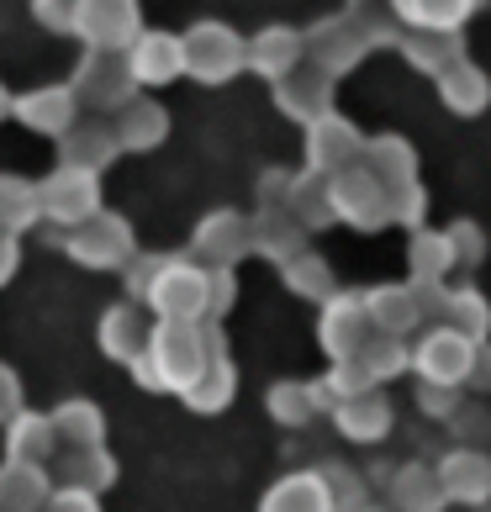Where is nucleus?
<instances>
[{
	"label": "nucleus",
	"instance_id": "obj_1",
	"mask_svg": "<svg viewBox=\"0 0 491 512\" xmlns=\"http://www.w3.org/2000/svg\"><path fill=\"white\" fill-rule=\"evenodd\" d=\"M180 53H185V69H191L196 80H206V85H222L228 74H238L243 64H249V48H243L228 27H217V22H201V27L185 32Z\"/></svg>",
	"mask_w": 491,
	"mask_h": 512
},
{
	"label": "nucleus",
	"instance_id": "obj_2",
	"mask_svg": "<svg viewBox=\"0 0 491 512\" xmlns=\"http://www.w3.org/2000/svg\"><path fill=\"white\" fill-rule=\"evenodd\" d=\"M132 90H138V80H132L122 48H90V59L80 64V74H74V101H90L101 111L127 106Z\"/></svg>",
	"mask_w": 491,
	"mask_h": 512
},
{
	"label": "nucleus",
	"instance_id": "obj_3",
	"mask_svg": "<svg viewBox=\"0 0 491 512\" xmlns=\"http://www.w3.org/2000/svg\"><path fill=\"white\" fill-rule=\"evenodd\" d=\"M90 48H122L138 37V6L132 0H74V22Z\"/></svg>",
	"mask_w": 491,
	"mask_h": 512
},
{
	"label": "nucleus",
	"instance_id": "obj_4",
	"mask_svg": "<svg viewBox=\"0 0 491 512\" xmlns=\"http://www.w3.org/2000/svg\"><path fill=\"white\" fill-rule=\"evenodd\" d=\"M375 27H365V16L360 11H349L344 22H323V27H312L307 32V48H312V59H317V69H349L354 59H360L365 48H375Z\"/></svg>",
	"mask_w": 491,
	"mask_h": 512
},
{
	"label": "nucleus",
	"instance_id": "obj_5",
	"mask_svg": "<svg viewBox=\"0 0 491 512\" xmlns=\"http://www.w3.org/2000/svg\"><path fill=\"white\" fill-rule=\"evenodd\" d=\"M127 69L138 85H164L185 69V53H180V37H164V32H143L132 37V53H127Z\"/></svg>",
	"mask_w": 491,
	"mask_h": 512
},
{
	"label": "nucleus",
	"instance_id": "obj_6",
	"mask_svg": "<svg viewBox=\"0 0 491 512\" xmlns=\"http://www.w3.org/2000/svg\"><path fill=\"white\" fill-rule=\"evenodd\" d=\"M37 201L48 206V217H90V206H96V180H90V169L64 164L59 175L37 191Z\"/></svg>",
	"mask_w": 491,
	"mask_h": 512
},
{
	"label": "nucleus",
	"instance_id": "obj_7",
	"mask_svg": "<svg viewBox=\"0 0 491 512\" xmlns=\"http://www.w3.org/2000/svg\"><path fill=\"white\" fill-rule=\"evenodd\" d=\"M301 53H307V37L291 32V27H270V32H264L259 43L249 48V64H254L259 74H270V80H280V74L296 69Z\"/></svg>",
	"mask_w": 491,
	"mask_h": 512
},
{
	"label": "nucleus",
	"instance_id": "obj_8",
	"mask_svg": "<svg viewBox=\"0 0 491 512\" xmlns=\"http://www.w3.org/2000/svg\"><path fill=\"white\" fill-rule=\"evenodd\" d=\"M22 111V122H32L37 132H64L74 127V90H32V96L16 101Z\"/></svg>",
	"mask_w": 491,
	"mask_h": 512
},
{
	"label": "nucleus",
	"instance_id": "obj_9",
	"mask_svg": "<svg viewBox=\"0 0 491 512\" xmlns=\"http://www.w3.org/2000/svg\"><path fill=\"white\" fill-rule=\"evenodd\" d=\"M354 148H360V138L349 132L344 117H317L312 122V164L317 169H344Z\"/></svg>",
	"mask_w": 491,
	"mask_h": 512
},
{
	"label": "nucleus",
	"instance_id": "obj_10",
	"mask_svg": "<svg viewBox=\"0 0 491 512\" xmlns=\"http://www.w3.org/2000/svg\"><path fill=\"white\" fill-rule=\"evenodd\" d=\"M470 11H476V0H396V16L423 32H449Z\"/></svg>",
	"mask_w": 491,
	"mask_h": 512
},
{
	"label": "nucleus",
	"instance_id": "obj_11",
	"mask_svg": "<svg viewBox=\"0 0 491 512\" xmlns=\"http://www.w3.org/2000/svg\"><path fill=\"white\" fill-rule=\"evenodd\" d=\"M122 117H117V143H127V148H154L159 138H164V111L154 106V101H127V106H117Z\"/></svg>",
	"mask_w": 491,
	"mask_h": 512
},
{
	"label": "nucleus",
	"instance_id": "obj_12",
	"mask_svg": "<svg viewBox=\"0 0 491 512\" xmlns=\"http://www.w3.org/2000/svg\"><path fill=\"white\" fill-rule=\"evenodd\" d=\"M407 59L418 64V69L444 74V69L460 64V43L449 32H418V37H407Z\"/></svg>",
	"mask_w": 491,
	"mask_h": 512
},
{
	"label": "nucleus",
	"instance_id": "obj_13",
	"mask_svg": "<svg viewBox=\"0 0 491 512\" xmlns=\"http://www.w3.org/2000/svg\"><path fill=\"white\" fill-rule=\"evenodd\" d=\"M418 365H428L433 381H460L465 365H470V349H465V338H455V333H439V338L428 344V354L418 359Z\"/></svg>",
	"mask_w": 491,
	"mask_h": 512
},
{
	"label": "nucleus",
	"instance_id": "obj_14",
	"mask_svg": "<svg viewBox=\"0 0 491 512\" xmlns=\"http://www.w3.org/2000/svg\"><path fill=\"white\" fill-rule=\"evenodd\" d=\"M111 148H117V132H106V127H90V132H64V164L74 169H96Z\"/></svg>",
	"mask_w": 491,
	"mask_h": 512
},
{
	"label": "nucleus",
	"instance_id": "obj_15",
	"mask_svg": "<svg viewBox=\"0 0 491 512\" xmlns=\"http://www.w3.org/2000/svg\"><path fill=\"white\" fill-rule=\"evenodd\" d=\"M444 101L455 106V111H481L486 106V74L470 69V64L444 69Z\"/></svg>",
	"mask_w": 491,
	"mask_h": 512
},
{
	"label": "nucleus",
	"instance_id": "obj_16",
	"mask_svg": "<svg viewBox=\"0 0 491 512\" xmlns=\"http://www.w3.org/2000/svg\"><path fill=\"white\" fill-rule=\"evenodd\" d=\"M264 512H328V491L301 476V481H286L280 491H270Z\"/></svg>",
	"mask_w": 491,
	"mask_h": 512
},
{
	"label": "nucleus",
	"instance_id": "obj_17",
	"mask_svg": "<svg viewBox=\"0 0 491 512\" xmlns=\"http://www.w3.org/2000/svg\"><path fill=\"white\" fill-rule=\"evenodd\" d=\"M6 111H11V101H6V90H0V117H6Z\"/></svg>",
	"mask_w": 491,
	"mask_h": 512
}]
</instances>
